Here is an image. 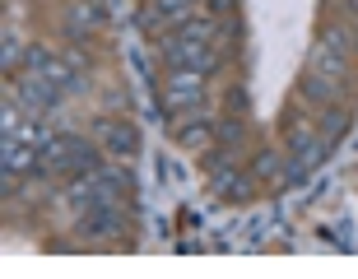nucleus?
<instances>
[{
	"mask_svg": "<svg viewBox=\"0 0 358 279\" xmlns=\"http://www.w3.org/2000/svg\"><path fill=\"white\" fill-rule=\"evenodd\" d=\"M307 70H312V75H326V80H335V84H345L349 80V52L321 38L317 47H312V56H307Z\"/></svg>",
	"mask_w": 358,
	"mask_h": 279,
	"instance_id": "nucleus-8",
	"label": "nucleus"
},
{
	"mask_svg": "<svg viewBox=\"0 0 358 279\" xmlns=\"http://www.w3.org/2000/svg\"><path fill=\"white\" fill-rule=\"evenodd\" d=\"M354 47H358V38H354Z\"/></svg>",
	"mask_w": 358,
	"mask_h": 279,
	"instance_id": "nucleus-20",
	"label": "nucleus"
},
{
	"mask_svg": "<svg viewBox=\"0 0 358 279\" xmlns=\"http://www.w3.org/2000/svg\"><path fill=\"white\" fill-rule=\"evenodd\" d=\"M205 98H210V75L205 70H168V80H163V112L182 117V112L205 107Z\"/></svg>",
	"mask_w": 358,
	"mask_h": 279,
	"instance_id": "nucleus-2",
	"label": "nucleus"
},
{
	"mask_svg": "<svg viewBox=\"0 0 358 279\" xmlns=\"http://www.w3.org/2000/svg\"><path fill=\"white\" fill-rule=\"evenodd\" d=\"M349 107L345 103H326V107H317V131L326 135V140H331V145H340V135L349 131Z\"/></svg>",
	"mask_w": 358,
	"mask_h": 279,
	"instance_id": "nucleus-14",
	"label": "nucleus"
},
{
	"mask_svg": "<svg viewBox=\"0 0 358 279\" xmlns=\"http://www.w3.org/2000/svg\"><path fill=\"white\" fill-rule=\"evenodd\" d=\"M126 186H131V177H126V168H98V173H75L66 182V200L75 205V210H93V205H121V196H126Z\"/></svg>",
	"mask_w": 358,
	"mask_h": 279,
	"instance_id": "nucleus-1",
	"label": "nucleus"
},
{
	"mask_svg": "<svg viewBox=\"0 0 358 279\" xmlns=\"http://www.w3.org/2000/svg\"><path fill=\"white\" fill-rule=\"evenodd\" d=\"M98 24H103V10H98V5H89V0L66 5V19H61V28H66L70 42H89L93 33H98Z\"/></svg>",
	"mask_w": 358,
	"mask_h": 279,
	"instance_id": "nucleus-9",
	"label": "nucleus"
},
{
	"mask_svg": "<svg viewBox=\"0 0 358 279\" xmlns=\"http://www.w3.org/2000/svg\"><path fill=\"white\" fill-rule=\"evenodd\" d=\"M349 10H354V19H358V0H349Z\"/></svg>",
	"mask_w": 358,
	"mask_h": 279,
	"instance_id": "nucleus-19",
	"label": "nucleus"
},
{
	"mask_svg": "<svg viewBox=\"0 0 358 279\" xmlns=\"http://www.w3.org/2000/svg\"><path fill=\"white\" fill-rule=\"evenodd\" d=\"M205 5H210V10H205V14H214V19H224V14H228V5H233V0H205Z\"/></svg>",
	"mask_w": 358,
	"mask_h": 279,
	"instance_id": "nucleus-18",
	"label": "nucleus"
},
{
	"mask_svg": "<svg viewBox=\"0 0 358 279\" xmlns=\"http://www.w3.org/2000/svg\"><path fill=\"white\" fill-rule=\"evenodd\" d=\"M24 42L14 38V28H5V33H0V70H5V75H14V61H24Z\"/></svg>",
	"mask_w": 358,
	"mask_h": 279,
	"instance_id": "nucleus-17",
	"label": "nucleus"
},
{
	"mask_svg": "<svg viewBox=\"0 0 358 279\" xmlns=\"http://www.w3.org/2000/svg\"><path fill=\"white\" fill-rule=\"evenodd\" d=\"M242 140H247V121H242V117H219V121H214V145L242 149Z\"/></svg>",
	"mask_w": 358,
	"mask_h": 279,
	"instance_id": "nucleus-16",
	"label": "nucleus"
},
{
	"mask_svg": "<svg viewBox=\"0 0 358 279\" xmlns=\"http://www.w3.org/2000/svg\"><path fill=\"white\" fill-rule=\"evenodd\" d=\"M340 93H345V84L326 80V75H312V70H307V75H303V84H298V98H303V103H312V107L340 103Z\"/></svg>",
	"mask_w": 358,
	"mask_h": 279,
	"instance_id": "nucleus-12",
	"label": "nucleus"
},
{
	"mask_svg": "<svg viewBox=\"0 0 358 279\" xmlns=\"http://www.w3.org/2000/svg\"><path fill=\"white\" fill-rule=\"evenodd\" d=\"M66 98L70 93L61 89V84L42 80V75H24V80H19V107H24L28 117H52Z\"/></svg>",
	"mask_w": 358,
	"mask_h": 279,
	"instance_id": "nucleus-4",
	"label": "nucleus"
},
{
	"mask_svg": "<svg viewBox=\"0 0 358 279\" xmlns=\"http://www.w3.org/2000/svg\"><path fill=\"white\" fill-rule=\"evenodd\" d=\"M98 140H103V154L107 159H135L140 154V131H135V121H98Z\"/></svg>",
	"mask_w": 358,
	"mask_h": 279,
	"instance_id": "nucleus-6",
	"label": "nucleus"
},
{
	"mask_svg": "<svg viewBox=\"0 0 358 279\" xmlns=\"http://www.w3.org/2000/svg\"><path fill=\"white\" fill-rule=\"evenodd\" d=\"M252 191H256V177H252V173H238V168L214 182V196H219V200H233V205L252 200Z\"/></svg>",
	"mask_w": 358,
	"mask_h": 279,
	"instance_id": "nucleus-15",
	"label": "nucleus"
},
{
	"mask_svg": "<svg viewBox=\"0 0 358 279\" xmlns=\"http://www.w3.org/2000/svg\"><path fill=\"white\" fill-rule=\"evenodd\" d=\"M159 56L168 61V70H205V75H214L224 61L219 42H182V38H159Z\"/></svg>",
	"mask_w": 358,
	"mask_h": 279,
	"instance_id": "nucleus-3",
	"label": "nucleus"
},
{
	"mask_svg": "<svg viewBox=\"0 0 358 279\" xmlns=\"http://www.w3.org/2000/svg\"><path fill=\"white\" fill-rule=\"evenodd\" d=\"M38 145H24V140H5L0 145V168H5V177H33L38 173Z\"/></svg>",
	"mask_w": 358,
	"mask_h": 279,
	"instance_id": "nucleus-10",
	"label": "nucleus"
},
{
	"mask_svg": "<svg viewBox=\"0 0 358 279\" xmlns=\"http://www.w3.org/2000/svg\"><path fill=\"white\" fill-rule=\"evenodd\" d=\"M214 112L210 107H196V112H182L177 117V140H182V149H214Z\"/></svg>",
	"mask_w": 358,
	"mask_h": 279,
	"instance_id": "nucleus-7",
	"label": "nucleus"
},
{
	"mask_svg": "<svg viewBox=\"0 0 358 279\" xmlns=\"http://www.w3.org/2000/svg\"><path fill=\"white\" fill-rule=\"evenodd\" d=\"M159 38H182V42H219V19L214 14H191L182 24L163 28Z\"/></svg>",
	"mask_w": 358,
	"mask_h": 279,
	"instance_id": "nucleus-11",
	"label": "nucleus"
},
{
	"mask_svg": "<svg viewBox=\"0 0 358 279\" xmlns=\"http://www.w3.org/2000/svg\"><path fill=\"white\" fill-rule=\"evenodd\" d=\"M84 242H112L117 233H126V219H121V205H93V210L80 214V224H75Z\"/></svg>",
	"mask_w": 358,
	"mask_h": 279,
	"instance_id": "nucleus-5",
	"label": "nucleus"
},
{
	"mask_svg": "<svg viewBox=\"0 0 358 279\" xmlns=\"http://www.w3.org/2000/svg\"><path fill=\"white\" fill-rule=\"evenodd\" d=\"M252 177L256 182H293V168H289V154H275V149H261L252 159Z\"/></svg>",
	"mask_w": 358,
	"mask_h": 279,
	"instance_id": "nucleus-13",
	"label": "nucleus"
}]
</instances>
